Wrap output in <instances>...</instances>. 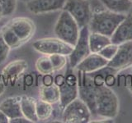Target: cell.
Masks as SVG:
<instances>
[{
	"instance_id": "cell-6",
	"label": "cell",
	"mask_w": 132,
	"mask_h": 123,
	"mask_svg": "<svg viewBox=\"0 0 132 123\" xmlns=\"http://www.w3.org/2000/svg\"><path fill=\"white\" fill-rule=\"evenodd\" d=\"M91 117L88 105L81 98H76L64 108L62 120L67 123H88Z\"/></svg>"
},
{
	"instance_id": "cell-1",
	"label": "cell",
	"mask_w": 132,
	"mask_h": 123,
	"mask_svg": "<svg viewBox=\"0 0 132 123\" xmlns=\"http://www.w3.org/2000/svg\"><path fill=\"white\" fill-rule=\"evenodd\" d=\"M96 114L97 117L111 119L117 116L119 112V100L117 94L105 84L96 87Z\"/></svg>"
},
{
	"instance_id": "cell-5",
	"label": "cell",
	"mask_w": 132,
	"mask_h": 123,
	"mask_svg": "<svg viewBox=\"0 0 132 123\" xmlns=\"http://www.w3.org/2000/svg\"><path fill=\"white\" fill-rule=\"evenodd\" d=\"M63 10L73 16L80 29L88 26L93 13L90 0H66Z\"/></svg>"
},
{
	"instance_id": "cell-22",
	"label": "cell",
	"mask_w": 132,
	"mask_h": 123,
	"mask_svg": "<svg viewBox=\"0 0 132 123\" xmlns=\"http://www.w3.org/2000/svg\"><path fill=\"white\" fill-rule=\"evenodd\" d=\"M36 67L37 71L40 74H43V75H50V74H51L53 71H55L49 55L41 57L40 58L37 59Z\"/></svg>"
},
{
	"instance_id": "cell-7",
	"label": "cell",
	"mask_w": 132,
	"mask_h": 123,
	"mask_svg": "<svg viewBox=\"0 0 132 123\" xmlns=\"http://www.w3.org/2000/svg\"><path fill=\"white\" fill-rule=\"evenodd\" d=\"M36 51L45 55L61 54L69 56L73 51V46L59 38H45L35 41L32 44Z\"/></svg>"
},
{
	"instance_id": "cell-32",
	"label": "cell",
	"mask_w": 132,
	"mask_h": 123,
	"mask_svg": "<svg viewBox=\"0 0 132 123\" xmlns=\"http://www.w3.org/2000/svg\"><path fill=\"white\" fill-rule=\"evenodd\" d=\"M7 122H9V118L0 110V123H7Z\"/></svg>"
},
{
	"instance_id": "cell-20",
	"label": "cell",
	"mask_w": 132,
	"mask_h": 123,
	"mask_svg": "<svg viewBox=\"0 0 132 123\" xmlns=\"http://www.w3.org/2000/svg\"><path fill=\"white\" fill-rule=\"evenodd\" d=\"M36 115L39 121L46 120L51 116L53 112V108L51 104H49L47 102L43 100L36 101Z\"/></svg>"
},
{
	"instance_id": "cell-21",
	"label": "cell",
	"mask_w": 132,
	"mask_h": 123,
	"mask_svg": "<svg viewBox=\"0 0 132 123\" xmlns=\"http://www.w3.org/2000/svg\"><path fill=\"white\" fill-rule=\"evenodd\" d=\"M26 68H27V63L26 61L18 60L7 65L3 70V73L7 76H15L22 73Z\"/></svg>"
},
{
	"instance_id": "cell-18",
	"label": "cell",
	"mask_w": 132,
	"mask_h": 123,
	"mask_svg": "<svg viewBox=\"0 0 132 123\" xmlns=\"http://www.w3.org/2000/svg\"><path fill=\"white\" fill-rule=\"evenodd\" d=\"M106 9L118 13L126 14L132 7L130 0H100Z\"/></svg>"
},
{
	"instance_id": "cell-30",
	"label": "cell",
	"mask_w": 132,
	"mask_h": 123,
	"mask_svg": "<svg viewBox=\"0 0 132 123\" xmlns=\"http://www.w3.org/2000/svg\"><path fill=\"white\" fill-rule=\"evenodd\" d=\"M125 83H126V88L129 89V91L132 94V74H130V75H128L126 76Z\"/></svg>"
},
{
	"instance_id": "cell-4",
	"label": "cell",
	"mask_w": 132,
	"mask_h": 123,
	"mask_svg": "<svg viewBox=\"0 0 132 123\" xmlns=\"http://www.w3.org/2000/svg\"><path fill=\"white\" fill-rule=\"evenodd\" d=\"M78 71V94L79 98L84 101L88 105L93 117H97L96 114V87L93 77L89 75V73L84 71Z\"/></svg>"
},
{
	"instance_id": "cell-9",
	"label": "cell",
	"mask_w": 132,
	"mask_h": 123,
	"mask_svg": "<svg viewBox=\"0 0 132 123\" xmlns=\"http://www.w3.org/2000/svg\"><path fill=\"white\" fill-rule=\"evenodd\" d=\"M89 34L90 30L88 26H84L80 29L78 39L73 48V51L69 55V66L72 68H75L86 57H88L91 53L88 43Z\"/></svg>"
},
{
	"instance_id": "cell-23",
	"label": "cell",
	"mask_w": 132,
	"mask_h": 123,
	"mask_svg": "<svg viewBox=\"0 0 132 123\" xmlns=\"http://www.w3.org/2000/svg\"><path fill=\"white\" fill-rule=\"evenodd\" d=\"M2 34L6 43L9 45L10 48H18L22 43L19 37L15 34L9 26L4 28Z\"/></svg>"
},
{
	"instance_id": "cell-33",
	"label": "cell",
	"mask_w": 132,
	"mask_h": 123,
	"mask_svg": "<svg viewBox=\"0 0 132 123\" xmlns=\"http://www.w3.org/2000/svg\"><path fill=\"white\" fill-rule=\"evenodd\" d=\"M4 91V85L3 84H0V95L3 93Z\"/></svg>"
},
{
	"instance_id": "cell-25",
	"label": "cell",
	"mask_w": 132,
	"mask_h": 123,
	"mask_svg": "<svg viewBox=\"0 0 132 123\" xmlns=\"http://www.w3.org/2000/svg\"><path fill=\"white\" fill-rule=\"evenodd\" d=\"M3 16H11L16 10V0H0Z\"/></svg>"
},
{
	"instance_id": "cell-13",
	"label": "cell",
	"mask_w": 132,
	"mask_h": 123,
	"mask_svg": "<svg viewBox=\"0 0 132 123\" xmlns=\"http://www.w3.org/2000/svg\"><path fill=\"white\" fill-rule=\"evenodd\" d=\"M111 43L121 44L132 41V14L126 13V17L120 23L115 32L111 37Z\"/></svg>"
},
{
	"instance_id": "cell-8",
	"label": "cell",
	"mask_w": 132,
	"mask_h": 123,
	"mask_svg": "<svg viewBox=\"0 0 132 123\" xmlns=\"http://www.w3.org/2000/svg\"><path fill=\"white\" fill-rule=\"evenodd\" d=\"M73 69L69 66L66 75L64 76V80L58 87L60 89V105L61 109L67 106L70 102H72L78 97V78L74 75Z\"/></svg>"
},
{
	"instance_id": "cell-36",
	"label": "cell",
	"mask_w": 132,
	"mask_h": 123,
	"mask_svg": "<svg viewBox=\"0 0 132 123\" xmlns=\"http://www.w3.org/2000/svg\"><path fill=\"white\" fill-rule=\"evenodd\" d=\"M131 74H132V67H131Z\"/></svg>"
},
{
	"instance_id": "cell-26",
	"label": "cell",
	"mask_w": 132,
	"mask_h": 123,
	"mask_svg": "<svg viewBox=\"0 0 132 123\" xmlns=\"http://www.w3.org/2000/svg\"><path fill=\"white\" fill-rule=\"evenodd\" d=\"M117 49H118V45L111 43L103 48L98 53L106 60L110 61L115 56L116 53H117Z\"/></svg>"
},
{
	"instance_id": "cell-12",
	"label": "cell",
	"mask_w": 132,
	"mask_h": 123,
	"mask_svg": "<svg viewBox=\"0 0 132 123\" xmlns=\"http://www.w3.org/2000/svg\"><path fill=\"white\" fill-rule=\"evenodd\" d=\"M108 61V60L104 58L98 53H91L75 68L77 71L93 73L106 68Z\"/></svg>"
},
{
	"instance_id": "cell-35",
	"label": "cell",
	"mask_w": 132,
	"mask_h": 123,
	"mask_svg": "<svg viewBox=\"0 0 132 123\" xmlns=\"http://www.w3.org/2000/svg\"><path fill=\"white\" fill-rule=\"evenodd\" d=\"M21 1H22V2H25V3H29V2H31V1H32V0H21Z\"/></svg>"
},
{
	"instance_id": "cell-19",
	"label": "cell",
	"mask_w": 132,
	"mask_h": 123,
	"mask_svg": "<svg viewBox=\"0 0 132 123\" xmlns=\"http://www.w3.org/2000/svg\"><path fill=\"white\" fill-rule=\"evenodd\" d=\"M40 96L41 100L51 104H55L60 101V89L56 85H45L40 89Z\"/></svg>"
},
{
	"instance_id": "cell-15",
	"label": "cell",
	"mask_w": 132,
	"mask_h": 123,
	"mask_svg": "<svg viewBox=\"0 0 132 123\" xmlns=\"http://www.w3.org/2000/svg\"><path fill=\"white\" fill-rule=\"evenodd\" d=\"M0 110L9 118V120L23 116L21 109L20 100L16 98L11 97L5 99L0 104Z\"/></svg>"
},
{
	"instance_id": "cell-10",
	"label": "cell",
	"mask_w": 132,
	"mask_h": 123,
	"mask_svg": "<svg viewBox=\"0 0 132 123\" xmlns=\"http://www.w3.org/2000/svg\"><path fill=\"white\" fill-rule=\"evenodd\" d=\"M132 67V41L125 42L118 45L115 56L111 58L106 67L114 72L123 71Z\"/></svg>"
},
{
	"instance_id": "cell-29",
	"label": "cell",
	"mask_w": 132,
	"mask_h": 123,
	"mask_svg": "<svg viewBox=\"0 0 132 123\" xmlns=\"http://www.w3.org/2000/svg\"><path fill=\"white\" fill-rule=\"evenodd\" d=\"M9 122H11V123H30L32 121H31L30 120H28V119L26 118L24 116H22V117H18L16 118L10 119Z\"/></svg>"
},
{
	"instance_id": "cell-27",
	"label": "cell",
	"mask_w": 132,
	"mask_h": 123,
	"mask_svg": "<svg viewBox=\"0 0 132 123\" xmlns=\"http://www.w3.org/2000/svg\"><path fill=\"white\" fill-rule=\"evenodd\" d=\"M10 48H11L9 47V45L6 43L5 39H4L3 34L0 33V64L3 63L6 61Z\"/></svg>"
},
{
	"instance_id": "cell-3",
	"label": "cell",
	"mask_w": 132,
	"mask_h": 123,
	"mask_svg": "<svg viewBox=\"0 0 132 123\" xmlns=\"http://www.w3.org/2000/svg\"><path fill=\"white\" fill-rule=\"evenodd\" d=\"M80 28L68 12L63 10L55 26V34L64 42L74 46L79 37Z\"/></svg>"
},
{
	"instance_id": "cell-11",
	"label": "cell",
	"mask_w": 132,
	"mask_h": 123,
	"mask_svg": "<svg viewBox=\"0 0 132 123\" xmlns=\"http://www.w3.org/2000/svg\"><path fill=\"white\" fill-rule=\"evenodd\" d=\"M66 0H32L27 3V9L34 14H42L63 9Z\"/></svg>"
},
{
	"instance_id": "cell-16",
	"label": "cell",
	"mask_w": 132,
	"mask_h": 123,
	"mask_svg": "<svg viewBox=\"0 0 132 123\" xmlns=\"http://www.w3.org/2000/svg\"><path fill=\"white\" fill-rule=\"evenodd\" d=\"M20 105L23 116L32 122H37L38 117L36 115V101L35 98L28 96H23L20 99Z\"/></svg>"
},
{
	"instance_id": "cell-2",
	"label": "cell",
	"mask_w": 132,
	"mask_h": 123,
	"mask_svg": "<svg viewBox=\"0 0 132 123\" xmlns=\"http://www.w3.org/2000/svg\"><path fill=\"white\" fill-rule=\"evenodd\" d=\"M125 17L126 14L111 12L106 8L95 12L88 24L89 30L90 32H96L111 37L116 29Z\"/></svg>"
},
{
	"instance_id": "cell-17",
	"label": "cell",
	"mask_w": 132,
	"mask_h": 123,
	"mask_svg": "<svg viewBox=\"0 0 132 123\" xmlns=\"http://www.w3.org/2000/svg\"><path fill=\"white\" fill-rule=\"evenodd\" d=\"M88 43L91 53H99L106 45L111 44V37L96 32H90Z\"/></svg>"
},
{
	"instance_id": "cell-37",
	"label": "cell",
	"mask_w": 132,
	"mask_h": 123,
	"mask_svg": "<svg viewBox=\"0 0 132 123\" xmlns=\"http://www.w3.org/2000/svg\"><path fill=\"white\" fill-rule=\"evenodd\" d=\"M130 1H131V2H132V0H130Z\"/></svg>"
},
{
	"instance_id": "cell-14",
	"label": "cell",
	"mask_w": 132,
	"mask_h": 123,
	"mask_svg": "<svg viewBox=\"0 0 132 123\" xmlns=\"http://www.w3.org/2000/svg\"><path fill=\"white\" fill-rule=\"evenodd\" d=\"M8 26L19 37L22 43L30 39L35 30L34 23L30 19L24 17L12 20Z\"/></svg>"
},
{
	"instance_id": "cell-24",
	"label": "cell",
	"mask_w": 132,
	"mask_h": 123,
	"mask_svg": "<svg viewBox=\"0 0 132 123\" xmlns=\"http://www.w3.org/2000/svg\"><path fill=\"white\" fill-rule=\"evenodd\" d=\"M50 59L51 61L54 71H59L67 65V59L64 55L61 54H52L49 55Z\"/></svg>"
},
{
	"instance_id": "cell-34",
	"label": "cell",
	"mask_w": 132,
	"mask_h": 123,
	"mask_svg": "<svg viewBox=\"0 0 132 123\" xmlns=\"http://www.w3.org/2000/svg\"><path fill=\"white\" fill-rule=\"evenodd\" d=\"M3 16V11H2V7H1V6H0V19H1L2 17Z\"/></svg>"
},
{
	"instance_id": "cell-28",
	"label": "cell",
	"mask_w": 132,
	"mask_h": 123,
	"mask_svg": "<svg viewBox=\"0 0 132 123\" xmlns=\"http://www.w3.org/2000/svg\"><path fill=\"white\" fill-rule=\"evenodd\" d=\"M116 82V79H115V76H113L112 72H111L110 74H108L106 78H105V85L109 86V87H111V86H112Z\"/></svg>"
},
{
	"instance_id": "cell-31",
	"label": "cell",
	"mask_w": 132,
	"mask_h": 123,
	"mask_svg": "<svg viewBox=\"0 0 132 123\" xmlns=\"http://www.w3.org/2000/svg\"><path fill=\"white\" fill-rule=\"evenodd\" d=\"M64 78H65V76H62V75H58V76L55 77V85H56L57 86L60 85H61V84L64 82Z\"/></svg>"
}]
</instances>
